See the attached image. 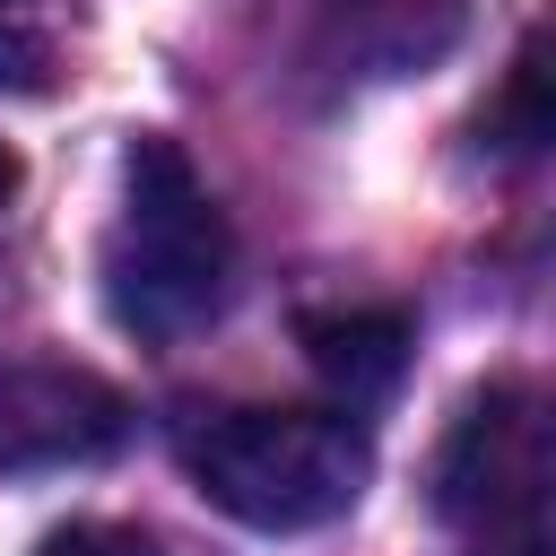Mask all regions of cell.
<instances>
[{"mask_svg": "<svg viewBox=\"0 0 556 556\" xmlns=\"http://www.w3.org/2000/svg\"><path fill=\"white\" fill-rule=\"evenodd\" d=\"M365 426L348 408H226L191 434V478L243 530H321L365 495Z\"/></svg>", "mask_w": 556, "mask_h": 556, "instance_id": "cell-2", "label": "cell"}, {"mask_svg": "<svg viewBox=\"0 0 556 556\" xmlns=\"http://www.w3.org/2000/svg\"><path fill=\"white\" fill-rule=\"evenodd\" d=\"M539 495H547V417L521 382H495L452 417V443L434 460V504L443 521L495 530L539 513Z\"/></svg>", "mask_w": 556, "mask_h": 556, "instance_id": "cell-3", "label": "cell"}, {"mask_svg": "<svg viewBox=\"0 0 556 556\" xmlns=\"http://www.w3.org/2000/svg\"><path fill=\"white\" fill-rule=\"evenodd\" d=\"M226 217L174 139H139L122 165V217L104 235V304L139 339H182L226 304Z\"/></svg>", "mask_w": 556, "mask_h": 556, "instance_id": "cell-1", "label": "cell"}, {"mask_svg": "<svg viewBox=\"0 0 556 556\" xmlns=\"http://www.w3.org/2000/svg\"><path fill=\"white\" fill-rule=\"evenodd\" d=\"M122 434H130V400L104 374L52 365V356L0 365V469L9 478L87 469V460L122 452Z\"/></svg>", "mask_w": 556, "mask_h": 556, "instance_id": "cell-4", "label": "cell"}, {"mask_svg": "<svg viewBox=\"0 0 556 556\" xmlns=\"http://www.w3.org/2000/svg\"><path fill=\"white\" fill-rule=\"evenodd\" d=\"M35 556H156V539H148V530H122V521H70V530H52Z\"/></svg>", "mask_w": 556, "mask_h": 556, "instance_id": "cell-6", "label": "cell"}, {"mask_svg": "<svg viewBox=\"0 0 556 556\" xmlns=\"http://www.w3.org/2000/svg\"><path fill=\"white\" fill-rule=\"evenodd\" d=\"M304 356L321 382H339L348 400H374L400 382L408 365V321L400 313H313L304 321Z\"/></svg>", "mask_w": 556, "mask_h": 556, "instance_id": "cell-5", "label": "cell"}, {"mask_svg": "<svg viewBox=\"0 0 556 556\" xmlns=\"http://www.w3.org/2000/svg\"><path fill=\"white\" fill-rule=\"evenodd\" d=\"M495 556H547V547H539V539H513V547H495Z\"/></svg>", "mask_w": 556, "mask_h": 556, "instance_id": "cell-8", "label": "cell"}, {"mask_svg": "<svg viewBox=\"0 0 556 556\" xmlns=\"http://www.w3.org/2000/svg\"><path fill=\"white\" fill-rule=\"evenodd\" d=\"M0 9H9V0H0Z\"/></svg>", "mask_w": 556, "mask_h": 556, "instance_id": "cell-9", "label": "cell"}, {"mask_svg": "<svg viewBox=\"0 0 556 556\" xmlns=\"http://www.w3.org/2000/svg\"><path fill=\"white\" fill-rule=\"evenodd\" d=\"M9 191H17V156L0 148V200H9Z\"/></svg>", "mask_w": 556, "mask_h": 556, "instance_id": "cell-7", "label": "cell"}]
</instances>
